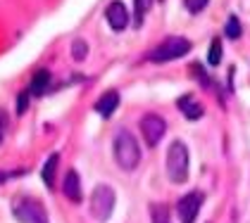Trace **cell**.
I'll return each instance as SVG.
<instances>
[{
  "label": "cell",
  "instance_id": "obj_2",
  "mask_svg": "<svg viewBox=\"0 0 250 223\" xmlns=\"http://www.w3.org/2000/svg\"><path fill=\"white\" fill-rule=\"evenodd\" d=\"M167 173L174 183H184L188 178V149L181 140H174L167 149Z\"/></svg>",
  "mask_w": 250,
  "mask_h": 223
},
{
  "label": "cell",
  "instance_id": "obj_8",
  "mask_svg": "<svg viewBox=\"0 0 250 223\" xmlns=\"http://www.w3.org/2000/svg\"><path fill=\"white\" fill-rule=\"evenodd\" d=\"M105 17H107V24L115 29V31H124L126 29V24H129V12H126V7H124V2H110L107 5V10H105Z\"/></svg>",
  "mask_w": 250,
  "mask_h": 223
},
{
  "label": "cell",
  "instance_id": "obj_19",
  "mask_svg": "<svg viewBox=\"0 0 250 223\" xmlns=\"http://www.w3.org/2000/svg\"><path fill=\"white\" fill-rule=\"evenodd\" d=\"M29 97H31L29 91H21V93L17 95V114H24V112L29 110Z\"/></svg>",
  "mask_w": 250,
  "mask_h": 223
},
{
  "label": "cell",
  "instance_id": "obj_14",
  "mask_svg": "<svg viewBox=\"0 0 250 223\" xmlns=\"http://www.w3.org/2000/svg\"><path fill=\"white\" fill-rule=\"evenodd\" d=\"M150 219H153V223H169V209L165 204H153L150 206Z\"/></svg>",
  "mask_w": 250,
  "mask_h": 223
},
{
  "label": "cell",
  "instance_id": "obj_5",
  "mask_svg": "<svg viewBox=\"0 0 250 223\" xmlns=\"http://www.w3.org/2000/svg\"><path fill=\"white\" fill-rule=\"evenodd\" d=\"M112 209H115V190L110 186H98L91 195V214L100 223H105L112 216Z\"/></svg>",
  "mask_w": 250,
  "mask_h": 223
},
{
  "label": "cell",
  "instance_id": "obj_21",
  "mask_svg": "<svg viewBox=\"0 0 250 223\" xmlns=\"http://www.w3.org/2000/svg\"><path fill=\"white\" fill-rule=\"evenodd\" d=\"M7 126H10L7 112H5V110H0V143H2V138H5V133H7Z\"/></svg>",
  "mask_w": 250,
  "mask_h": 223
},
{
  "label": "cell",
  "instance_id": "obj_7",
  "mask_svg": "<svg viewBox=\"0 0 250 223\" xmlns=\"http://www.w3.org/2000/svg\"><path fill=\"white\" fill-rule=\"evenodd\" d=\"M165 130H167V124H165V119L162 116H157V114H146L143 119H141V133H143V138H146V143L155 148L162 138H165Z\"/></svg>",
  "mask_w": 250,
  "mask_h": 223
},
{
  "label": "cell",
  "instance_id": "obj_1",
  "mask_svg": "<svg viewBox=\"0 0 250 223\" xmlns=\"http://www.w3.org/2000/svg\"><path fill=\"white\" fill-rule=\"evenodd\" d=\"M112 145H115V162L119 164V168L134 171L138 167V162H141V148H138L136 138L131 135V130H117Z\"/></svg>",
  "mask_w": 250,
  "mask_h": 223
},
{
  "label": "cell",
  "instance_id": "obj_6",
  "mask_svg": "<svg viewBox=\"0 0 250 223\" xmlns=\"http://www.w3.org/2000/svg\"><path fill=\"white\" fill-rule=\"evenodd\" d=\"M203 200H205V195L195 190V192L184 195V197L176 202V214H179L181 223H193L198 219V211H200V206H203Z\"/></svg>",
  "mask_w": 250,
  "mask_h": 223
},
{
  "label": "cell",
  "instance_id": "obj_9",
  "mask_svg": "<svg viewBox=\"0 0 250 223\" xmlns=\"http://www.w3.org/2000/svg\"><path fill=\"white\" fill-rule=\"evenodd\" d=\"M62 192L69 202L79 204L81 202V181H79V173L77 171H67L64 176V183H62Z\"/></svg>",
  "mask_w": 250,
  "mask_h": 223
},
{
  "label": "cell",
  "instance_id": "obj_11",
  "mask_svg": "<svg viewBox=\"0 0 250 223\" xmlns=\"http://www.w3.org/2000/svg\"><path fill=\"white\" fill-rule=\"evenodd\" d=\"M117 107H119V93H117V91H107V93L96 102V112L103 119L112 116V112H117Z\"/></svg>",
  "mask_w": 250,
  "mask_h": 223
},
{
  "label": "cell",
  "instance_id": "obj_17",
  "mask_svg": "<svg viewBox=\"0 0 250 223\" xmlns=\"http://www.w3.org/2000/svg\"><path fill=\"white\" fill-rule=\"evenodd\" d=\"M86 55H88V45H86V40H74L72 43V57L77 59V62H83L86 59Z\"/></svg>",
  "mask_w": 250,
  "mask_h": 223
},
{
  "label": "cell",
  "instance_id": "obj_10",
  "mask_svg": "<svg viewBox=\"0 0 250 223\" xmlns=\"http://www.w3.org/2000/svg\"><path fill=\"white\" fill-rule=\"evenodd\" d=\"M176 107L184 112V116L186 119H191V121H195V119H200L203 114H205V110H203V105L193 97V95H184V97H179V102H176Z\"/></svg>",
  "mask_w": 250,
  "mask_h": 223
},
{
  "label": "cell",
  "instance_id": "obj_13",
  "mask_svg": "<svg viewBox=\"0 0 250 223\" xmlns=\"http://www.w3.org/2000/svg\"><path fill=\"white\" fill-rule=\"evenodd\" d=\"M58 164H60V154H50L48 162H45L43 168H41V178H43L45 187L55 186V171H58Z\"/></svg>",
  "mask_w": 250,
  "mask_h": 223
},
{
  "label": "cell",
  "instance_id": "obj_18",
  "mask_svg": "<svg viewBox=\"0 0 250 223\" xmlns=\"http://www.w3.org/2000/svg\"><path fill=\"white\" fill-rule=\"evenodd\" d=\"M150 5H153V0H134V7H136V24L141 26V21L146 17V12L150 10Z\"/></svg>",
  "mask_w": 250,
  "mask_h": 223
},
{
  "label": "cell",
  "instance_id": "obj_4",
  "mask_svg": "<svg viewBox=\"0 0 250 223\" xmlns=\"http://www.w3.org/2000/svg\"><path fill=\"white\" fill-rule=\"evenodd\" d=\"M188 50H191V40H188V38L169 36L150 53V62H172V59H179V57L188 55Z\"/></svg>",
  "mask_w": 250,
  "mask_h": 223
},
{
  "label": "cell",
  "instance_id": "obj_16",
  "mask_svg": "<svg viewBox=\"0 0 250 223\" xmlns=\"http://www.w3.org/2000/svg\"><path fill=\"white\" fill-rule=\"evenodd\" d=\"M224 34L231 38V40H238L241 38V21L236 15H231L229 21H227V26H224Z\"/></svg>",
  "mask_w": 250,
  "mask_h": 223
},
{
  "label": "cell",
  "instance_id": "obj_3",
  "mask_svg": "<svg viewBox=\"0 0 250 223\" xmlns=\"http://www.w3.org/2000/svg\"><path fill=\"white\" fill-rule=\"evenodd\" d=\"M12 214L20 223H48V211L34 197H17L12 204Z\"/></svg>",
  "mask_w": 250,
  "mask_h": 223
},
{
  "label": "cell",
  "instance_id": "obj_12",
  "mask_svg": "<svg viewBox=\"0 0 250 223\" xmlns=\"http://www.w3.org/2000/svg\"><path fill=\"white\" fill-rule=\"evenodd\" d=\"M50 86V72L48 69H39L34 78H31V86H29V93L31 95H43Z\"/></svg>",
  "mask_w": 250,
  "mask_h": 223
},
{
  "label": "cell",
  "instance_id": "obj_20",
  "mask_svg": "<svg viewBox=\"0 0 250 223\" xmlns=\"http://www.w3.org/2000/svg\"><path fill=\"white\" fill-rule=\"evenodd\" d=\"M210 0H186V7H188V12L193 15H198V12H203L205 10V5H208Z\"/></svg>",
  "mask_w": 250,
  "mask_h": 223
},
{
  "label": "cell",
  "instance_id": "obj_15",
  "mask_svg": "<svg viewBox=\"0 0 250 223\" xmlns=\"http://www.w3.org/2000/svg\"><path fill=\"white\" fill-rule=\"evenodd\" d=\"M208 62H210L212 67H217L219 62H222V40L219 38H214L210 43V50H208Z\"/></svg>",
  "mask_w": 250,
  "mask_h": 223
}]
</instances>
